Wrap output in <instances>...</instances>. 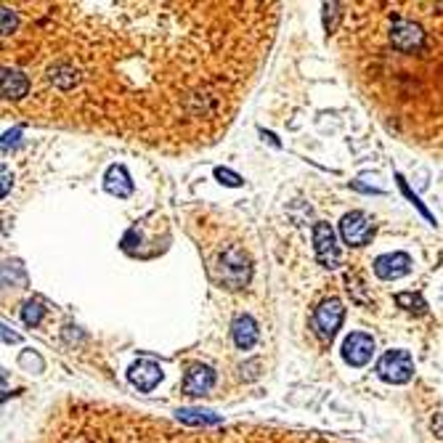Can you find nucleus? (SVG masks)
I'll return each mask as SVG.
<instances>
[{"label":"nucleus","mask_w":443,"mask_h":443,"mask_svg":"<svg viewBox=\"0 0 443 443\" xmlns=\"http://www.w3.org/2000/svg\"><path fill=\"white\" fill-rule=\"evenodd\" d=\"M380 377L388 380V383H409L411 380V374H414V361L409 356L406 350H390V353H385L383 361H380Z\"/></svg>","instance_id":"3"},{"label":"nucleus","mask_w":443,"mask_h":443,"mask_svg":"<svg viewBox=\"0 0 443 443\" xmlns=\"http://www.w3.org/2000/svg\"><path fill=\"white\" fill-rule=\"evenodd\" d=\"M279 3L6 0L3 114L192 154L263 70Z\"/></svg>","instance_id":"1"},{"label":"nucleus","mask_w":443,"mask_h":443,"mask_svg":"<svg viewBox=\"0 0 443 443\" xmlns=\"http://www.w3.org/2000/svg\"><path fill=\"white\" fill-rule=\"evenodd\" d=\"M213 383H216V374L202 366V369H192L189 374H186L183 390H186L189 395H202L213 388Z\"/></svg>","instance_id":"10"},{"label":"nucleus","mask_w":443,"mask_h":443,"mask_svg":"<svg viewBox=\"0 0 443 443\" xmlns=\"http://www.w3.org/2000/svg\"><path fill=\"white\" fill-rule=\"evenodd\" d=\"M313 242H316V255H319V260L324 265H329V268H335L337 260H340V252L335 247V234H332V228L329 223H316L313 228Z\"/></svg>","instance_id":"7"},{"label":"nucleus","mask_w":443,"mask_h":443,"mask_svg":"<svg viewBox=\"0 0 443 443\" xmlns=\"http://www.w3.org/2000/svg\"><path fill=\"white\" fill-rule=\"evenodd\" d=\"M343 316H345V308H343V303L340 300H324L322 305L316 308V326H319V332L322 337H332L340 329V324H343Z\"/></svg>","instance_id":"5"},{"label":"nucleus","mask_w":443,"mask_h":443,"mask_svg":"<svg viewBox=\"0 0 443 443\" xmlns=\"http://www.w3.org/2000/svg\"><path fill=\"white\" fill-rule=\"evenodd\" d=\"M29 443H348L316 432L234 425L183 430L173 422L109 404H67L51 411Z\"/></svg>","instance_id":"2"},{"label":"nucleus","mask_w":443,"mask_h":443,"mask_svg":"<svg viewBox=\"0 0 443 443\" xmlns=\"http://www.w3.org/2000/svg\"><path fill=\"white\" fill-rule=\"evenodd\" d=\"M159 380H162V369H159V364H154V361H149V359H141L138 364H133L131 383L135 385L138 390L149 393V390H152Z\"/></svg>","instance_id":"8"},{"label":"nucleus","mask_w":443,"mask_h":443,"mask_svg":"<svg viewBox=\"0 0 443 443\" xmlns=\"http://www.w3.org/2000/svg\"><path fill=\"white\" fill-rule=\"evenodd\" d=\"M374 353V340L364 332H353L348 335V340L343 343V359L350 364V366H366Z\"/></svg>","instance_id":"4"},{"label":"nucleus","mask_w":443,"mask_h":443,"mask_svg":"<svg viewBox=\"0 0 443 443\" xmlns=\"http://www.w3.org/2000/svg\"><path fill=\"white\" fill-rule=\"evenodd\" d=\"M340 231H343V239H345V244L361 247V244H366V242H369L371 223H369V218L364 216V213H350V216L343 218Z\"/></svg>","instance_id":"6"},{"label":"nucleus","mask_w":443,"mask_h":443,"mask_svg":"<svg viewBox=\"0 0 443 443\" xmlns=\"http://www.w3.org/2000/svg\"><path fill=\"white\" fill-rule=\"evenodd\" d=\"M40 313H43V308L40 305H27V311H25V322L27 324H37V319H40Z\"/></svg>","instance_id":"14"},{"label":"nucleus","mask_w":443,"mask_h":443,"mask_svg":"<svg viewBox=\"0 0 443 443\" xmlns=\"http://www.w3.org/2000/svg\"><path fill=\"white\" fill-rule=\"evenodd\" d=\"M107 189L112 194H117V197H128V194L133 192V183L128 180V176H125L122 168H112L107 176Z\"/></svg>","instance_id":"12"},{"label":"nucleus","mask_w":443,"mask_h":443,"mask_svg":"<svg viewBox=\"0 0 443 443\" xmlns=\"http://www.w3.org/2000/svg\"><path fill=\"white\" fill-rule=\"evenodd\" d=\"M395 303H398V305H411V311H425V303H422V298H417V295H398Z\"/></svg>","instance_id":"13"},{"label":"nucleus","mask_w":443,"mask_h":443,"mask_svg":"<svg viewBox=\"0 0 443 443\" xmlns=\"http://www.w3.org/2000/svg\"><path fill=\"white\" fill-rule=\"evenodd\" d=\"M409 271V255L395 252V255H385L374 263V274L380 279H398Z\"/></svg>","instance_id":"9"},{"label":"nucleus","mask_w":443,"mask_h":443,"mask_svg":"<svg viewBox=\"0 0 443 443\" xmlns=\"http://www.w3.org/2000/svg\"><path fill=\"white\" fill-rule=\"evenodd\" d=\"M255 340H258V326L252 322L250 316H239L237 322H234V343L239 348H252L255 345Z\"/></svg>","instance_id":"11"},{"label":"nucleus","mask_w":443,"mask_h":443,"mask_svg":"<svg viewBox=\"0 0 443 443\" xmlns=\"http://www.w3.org/2000/svg\"><path fill=\"white\" fill-rule=\"evenodd\" d=\"M216 176H218V178H220V180H226L228 186H239V183H242V180L237 178V176H234V173H228V170H218Z\"/></svg>","instance_id":"15"}]
</instances>
